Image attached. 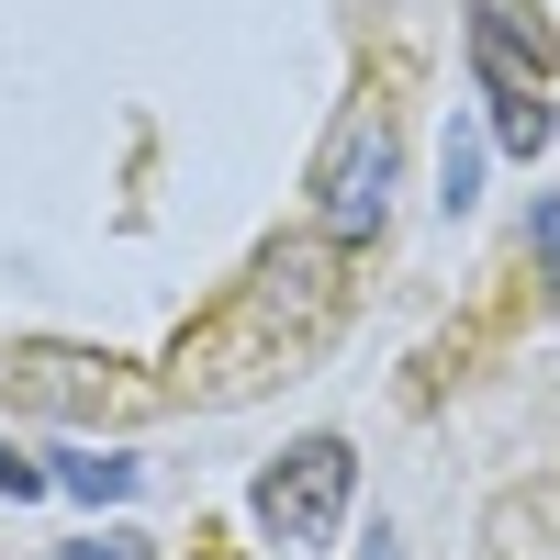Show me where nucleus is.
Returning a JSON list of instances; mask_svg holds the SVG:
<instances>
[{"mask_svg": "<svg viewBox=\"0 0 560 560\" xmlns=\"http://www.w3.org/2000/svg\"><path fill=\"white\" fill-rule=\"evenodd\" d=\"M348 493H359V448H348V438H292V448L247 482L258 527L292 538V549H325V538H337V527H348Z\"/></svg>", "mask_w": 560, "mask_h": 560, "instance_id": "f257e3e1", "label": "nucleus"}, {"mask_svg": "<svg viewBox=\"0 0 560 560\" xmlns=\"http://www.w3.org/2000/svg\"><path fill=\"white\" fill-rule=\"evenodd\" d=\"M314 224L337 247H370L393 224V124L382 113H348L337 135H325V158H314Z\"/></svg>", "mask_w": 560, "mask_h": 560, "instance_id": "f03ea898", "label": "nucleus"}, {"mask_svg": "<svg viewBox=\"0 0 560 560\" xmlns=\"http://www.w3.org/2000/svg\"><path fill=\"white\" fill-rule=\"evenodd\" d=\"M482 79V135L504 158H549V79L538 68H504V57H471Z\"/></svg>", "mask_w": 560, "mask_h": 560, "instance_id": "7ed1b4c3", "label": "nucleus"}, {"mask_svg": "<svg viewBox=\"0 0 560 560\" xmlns=\"http://www.w3.org/2000/svg\"><path fill=\"white\" fill-rule=\"evenodd\" d=\"M471 57H504V68H560V45L527 23V0H471Z\"/></svg>", "mask_w": 560, "mask_h": 560, "instance_id": "20e7f679", "label": "nucleus"}, {"mask_svg": "<svg viewBox=\"0 0 560 560\" xmlns=\"http://www.w3.org/2000/svg\"><path fill=\"white\" fill-rule=\"evenodd\" d=\"M482 168H493V135H482L471 113H448V135H438V213H448V224L482 202Z\"/></svg>", "mask_w": 560, "mask_h": 560, "instance_id": "39448f33", "label": "nucleus"}, {"mask_svg": "<svg viewBox=\"0 0 560 560\" xmlns=\"http://www.w3.org/2000/svg\"><path fill=\"white\" fill-rule=\"evenodd\" d=\"M135 482H147V471H135L124 448H68L57 459V493H79V504H124Z\"/></svg>", "mask_w": 560, "mask_h": 560, "instance_id": "423d86ee", "label": "nucleus"}, {"mask_svg": "<svg viewBox=\"0 0 560 560\" xmlns=\"http://www.w3.org/2000/svg\"><path fill=\"white\" fill-rule=\"evenodd\" d=\"M527 247H538V269H549V292H560V191H538V202H527Z\"/></svg>", "mask_w": 560, "mask_h": 560, "instance_id": "0eeeda50", "label": "nucleus"}, {"mask_svg": "<svg viewBox=\"0 0 560 560\" xmlns=\"http://www.w3.org/2000/svg\"><path fill=\"white\" fill-rule=\"evenodd\" d=\"M0 493H12V504H34V493H57V471H45V459H23L12 438H0Z\"/></svg>", "mask_w": 560, "mask_h": 560, "instance_id": "6e6552de", "label": "nucleus"}, {"mask_svg": "<svg viewBox=\"0 0 560 560\" xmlns=\"http://www.w3.org/2000/svg\"><path fill=\"white\" fill-rule=\"evenodd\" d=\"M135 549H147V538H124V527H102V538H68L57 560H135Z\"/></svg>", "mask_w": 560, "mask_h": 560, "instance_id": "1a4fd4ad", "label": "nucleus"}, {"mask_svg": "<svg viewBox=\"0 0 560 560\" xmlns=\"http://www.w3.org/2000/svg\"><path fill=\"white\" fill-rule=\"evenodd\" d=\"M359 560H404V538H393L382 516H370V549H359Z\"/></svg>", "mask_w": 560, "mask_h": 560, "instance_id": "9d476101", "label": "nucleus"}]
</instances>
